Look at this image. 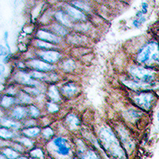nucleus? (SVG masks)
<instances>
[{"mask_svg": "<svg viewBox=\"0 0 159 159\" xmlns=\"http://www.w3.org/2000/svg\"><path fill=\"white\" fill-rule=\"evenodd\" d=\"M49 96L53 101H59L61 99L57 89L55 86H51L49 89Z\"/></svg>", "mask_w": 159, "mask_h": 159, "instance_id": "nucleus-14", "label": "nucleus"}, {"mask_svg": "<svg viewBox=\"0 0 159 159\" xmlns=\"http://www.w3.org/2000/svg\"><path fill=\"white\" fill-rule=\"evenodd\" d=\"M40 57L45 61L49 63H54L57 61L61 57V54L56 51H45L40 53Z\"/></svg>", "mask_w": 159, "mask_h": 159, "instance_id": "nucleus-7", "label": "nucleus"}, {"mask_svg": "<svg viewBox=\"0 0 159 159\" xmlns=\"http://www.w3.org/2000/svg\"><path fill=\"white\" fill-rule=\"evenodd\" d=\"M75 6H76L77 7H80V9H84V11H89V7H88L87 4L82 2H73Z\"/></svg>", "mask_w": 159, "mask_h": 159, "instance_id": "nucleus-29", "label": "nucleus"}, {"mask_svg": "<svg viewBox=\"0 0 159 159\" xmlns=\"http://www.w3.org/2000/svg\"><path fill=\"white\" fill-rule=\"evenodd\" d=\"M75 68V63L72 60H68L63 63V69L67 72H70Z\"/></svg>", "mask_w": 159, "mask_h": 159, "instance_id": "nucleus-20", "label": "nucleus"}, {"mask_svg": "<svg viewBox=\"0 0 159 159\" xmlns=\"http://www.w3.org/2000/svg\"><path fill=\"white\" fill-rule=\"evenodd\" d=\"M2 154L5 157L8 159H16L18 158V154L15 150H12V149L7 148L4 149L2 151Z\"/></svg>", "mask_w": 159, "mask_h": 159, "instance_id": "nucleus-13", "label": "nucleus"}, {"mask_svg": "<svg viewBox=\"0 0 159 159\" xmlns=\"http://www.w3.org/2000/svg\"><path fill=\"white\" fill-rule=\"evenodd\" d=\"M139 63L147 64L150 61L159 62V46L156 42H150L140 50L137 55Z\"/></svg>", "mask_w": 159, "mask_h": 159, "instance_id": "nucleus-2", "label": "nucleus"}, {"mask_svg": "<svg viewBox=\"0 0 159 159\" xmlns=\"http://www.w3.org/2000/svg\"><path fill=\"white\" fill-rule=\"evenodd\" d=\"M31 157L36 159H43L44 154L41 149H35L30 152Z\"/></svg>", "mask_w": 159, "mask_h": 159, "instance_id": "nucleus-19", "label": "nucleus"}, {"mask_svg": "<svg viewBox=\"0 0 159 159\" xmlns=\"http://www.w3.org/2000/svg\"><path fill=\"white\" fill-rule=\"evenodd\" d=\"M15 102V99L14 98L12 97H10V96H4L2 99V105L4 107H10L12 103H14Z\"/></svg>", "mask_w": 159, "mask_h": 159, "instance_id": "nucleus-21", "label": "nucleus"}, {"mask_svg": "<svg viewBox=\"0 0 159 159\" xmlns=\"http://www.w3.org/2000/svg\"><path fill=\"white\" fill-rule=\"evenodd\" d=\"M17 159H27V158H26L25 157H18V158H17Z\"/></svg>", "mask_w": 159, "mask_h": 159, "instance_id": "nucleus-35", "label": "nucleus"}, {"mask_svg": "<svg viewBox=\"0 0 159 159\" xmlns=\"http://www.w3.org/2000/svg\"><path fill=\"white\" fill-rule=\"evenodd\" d=\"M47 107H48V110H49V111L50 112H56L58 111V107L56 104H54V103H48Z\"/></svg>", "mask_w": 159, "mask_h": 159, "instance_id": "nucleus-30", "label": "nucleus"}, {"mask_svg": "<svg viewBox=\"0 0 159 159\" xmlns=\"http://www.w3.org/2000/svg\"><path fill=\"white\" fill-rule=\"evenodd\" d=\"M7 49H6L2 45H1V55H2V56H5V55H7Z\"/></svg>", "mask_w": 159, "mask_h": 159, "instance_id": "nucleus-34", "label": "nucleus"}, {"mask_svg": "<svg viewBox=\"0 0 159 159\" xmlns=\"http://www.w3.org/2000/svg\"><path fill=\"white\" fill-rule=\"evenodd\" d=\"M23 133L29 137H35V136L38 135V134L40 133V129L37 128V127H33V128L31 127V128L24 130Z\"/></svg>", "mask_w": 159, "mask_h": 159, "instance_id": "nucleus-16", "label": "nucleus"}, {"mask_svg": "<svg viewBox=\"0 0 159 159\" xmlns=\"http://www.w3.org/2000/svg\"><path fill=\"white\" fill-rule=\"evenodd\" d=\"M2 123L3 126H5V127H11V128H18V127H20V125L18 124V123L11 121V120H7V119H4V120H2Z\"/></svg>", "mask_w": 159, "mask_h": 159, "instance_id": "nucleus-22", "label": "nucleus"}, {"mask_svg": "<svg viewBox=\"0 0 159 159\" xmlns=\"http://www.w3.org/2000/svg\"><path fill=\"white\" fill-rule=\"evenodd\" d=\"M66 120H67V123L70 125L71 127H76V126H78V124H79V120H78L77 118L75 116H73V115H69L67 117V119H66Z\"/></svg>", "mask_w": 159, "mask_h": 159, "instance_id": "nucleus-18", "label": "nucleus"}, {"mask_svg": "<svg viewBox=\"0 0 159 159\" xmlns=\"http://www.w3.org/2000/svg\"><path fill=\"white\" fill-rule=\"evenodd\" d=\"M52 134H53V131H52V130L51 128H45V130H43V135L45 136L46 139L51 137V136L52 135Z\"/></svg>", "mask_w": 159, "mask_h": 159, "instance_id": "nucleus-31", "label": "nucleus"}, {"mask_svg": "<svg viewBox=\"0 0 159 159\" xmlns=\"http://www.w3.org/2000/svg\"><path fill=\"white\" fill-rule=\"evenodd\" d=\"M52 30L56 33L58 35H65L67 34V30L61 26V25H58V24H54V25H52Z\"/></svg>", "mask_w": 159, "mask_h": 159, "instance_id": "nucleus-17", "label": "nucleus"}, {"mask_svg": "<svg viewBox=\"0 0 159 159\" xmlns=\"http://www.w3.org/2000/svg\"><path fill=\"white\" fill-rule=\"evenodd\" d=\"M19 100L23 103H31V99L27 94H25L24 92H22L19 95Z\"/></svg>", "mask_w": 159, "mask_h": 159, "instance_id": "nucleus-25", "label": "nucleus"}, {"mask_svg": "<svg viewBox=\"0 0 159 159\" xmlns=\"http://www.w3.org/2000/svg\"><path fill=\"white\" fill-rule=\"evenodd\" d=\"M28 65L30 66L31 68H34L38 70L42 71H49L52 69V66L51 65L45 62L42 61H38V60H32L28 62Z\"/></svg>", "mask_w": 159, "mask_h": 159, "instance_id": "nucleus-8", "label": "nucleus"}, {"mask_svg": "<svg viewBox=\"0 0 159 159\" xmlns=\"http://www.w3.org/2000/svg\"><path fill=\"white\" fill-rule=\"evenodd\" d=\"M0 136H1V138H2V139H8L13 137V133L10 131V130H7V129L2 128L0 130Z\"/></svg>", "mask_w": 159, "mask_h": 159, "instance_id": "nucleus-24", "label": "nucleus"}, {"mask_svg": "<svg viewBox=\"0 0 159 159\" xmlns=\"http://www.w3.org/2000/svg\"><path fill=\"white\" fill-rule=\"evenodd\" d=\"M25 109L22 107H18L15 109H14L12 112V116L15 118V119H22L24 116H25Z\"/></svg>", "mask_w": 159, "mask_h": 159, "instance_id": "nucleus-15", "label": "nucleus"}, {"mask_svg": "<svg viewBox=\"0 0 159 159\" xmlns=\"http://www.w3.org/2000/svg\"><path fill=\"white\" fill-rule=\"evenodd\" d=\"M62 93L65 95L66 96H72V95L76 94L77 92V87L74 84H68L65 85L61 89Z\"/></svg>", "mask_w": 159, "mask_h": 159, "instance_id": "nucleus-11", "label": "nucleus"}, {"mask_svg": "<svg viewBox=\"0 0 159 159\" xmlns=\"http://www.w3.org/2000/svg\"><path fill=\"white\" fill-rule=\"evenodd\" d=\"M30 115L33 117H38L39 116V110H38L37 107H35L34 106H31L30 107Z\"/></svg>", "mask_w": 159, "mask_h": 159, "instance_id": "nucleus-28", "label": "nucleus"}, {"mask_svg": "<svg viewBox=\"0 0 159 159\" xmlns=\"http://www.w3.org/2000/svg\"><path fill=\"white\" fill-rule=\"evenodd\" d=\"M99 138L105 150L116 159H126L121 145L117 138L109 128H103L99 132Z\"/></svg>", "mask_w": 159, "mask_h": 159, "instance_id": "nucleus-1", "label": "nucleus"}, {"mask_svg": "<svg viewBox=\"0 0 159 159\" xmlns=\"http://www.w3.org/2000/svg\"><path fill=\"white\" fill-rule=\"evenodd\" d=\"M56 18L60 22H61L63 25H66V26H70L71 25V21L68 16L65 14H64L62 11H58L56 13Z\"/></svg>", "mask_w": 159, "mask_h": 159, "instance_id": "nucleus-12", "label": "nucleus"}, {"mask_svg": "<svg viewBox=\"0 0 159 159\" xmlns=\"http://www.w3.org/2000/svg\"><path fill=\"white\" fill-rule=\"evenodd\" d=\"M37 36L42 40H43V41L52 42V43H57V42H60V38L58 37H57L54 34H52L47 32V31L38 30V33H37Z\"/></svg>", "mask_w": 159, "mask_h": 159, "instance_id": "nucleus-9", "label": "nucleus"}, {"mask_svg": "<svg viewBox=\"0 0 159 159\" xmlns=\"http://www.w3.org/2000/svg\"><path fill=\"white\" fill-rule=\"evenodd\" d=\"M52 145L54 147V151L60 156L66 157L70 154V146L67 140L64 138H56L52 140Z\"/></svg>", "mask_w": 159, "mask_h": 159, "instance_id": "nucleus-5", "label": "nucleus"}, {"mask_svg": "<svg viewBox=\"0 0 159 159\" xmlns=\"http://www.w3.org/2000/svg\"><path fill=\"white\" fill-rule=\"evenodd\" d=\"M19 141L21 143H23L24 145H25L26 147H31L33 145L32 142L29 139H27V138H23V139H20Z\"/></svg>", "mask_w": 159, "mask_h": 159, "instance_id": "nucleus-32", "label": "nucleus"}, {"mask_svg": "<svg viewBox=\"0 0 159 159\" xmlns=\"http://www.w3.org/2000/svg\"><path fill=\"white\" fill-rule=\"evenodd\" d=\"M15 79L17 81L20 82V83L23 84L25 85H30V86H36V85H39L40 84L37 82L36 80H33L30 75L25 74L24 72H18L15 76Z\"/></svg>", "mask_w": 159, "mask_h": 159, "instance_id": "nucleus-6", "label": "nucleus"}, {"mask_svg": "<svg viewBox=\"0 0 159 159\" xmlns=\"http://www.w3.org/2000/svg\"><path fill=\"white\" fill-rule=\"evenodd\" d=\"M36 45L38 47L42 48V49H52L54 47V45H52V44H49L48 42H43V41H37Z\"/></svg>", "mask_w": 159, "mask_h": 159, "instance_id": "nucleus-23", "label": "nucleus"}, {"mask_svg": "<svg viewBox=\"0 0 159 159\" xmlns=\"http://www.w3.org/2000/svg\"><path fill=\"white\" fill-rule=\"evenodd\" d=\"M133 100L140 108L145 111H148L153 106L155 96L150 92H139L134 96Z\"/></svg>", "mask_w": 159, "mask_h": 159, "instance_id": "nucleus-4", "label": "nucleus"}, {"mask_svg": "<svg viewBox=\"0 0 159 159\" xmlns=\"http://www.w3.org/2000/svg\"><path fill=\"white\" fill-rule=\"evenodd\" d=\"M130 73L134 81L143 84H152L155 78L153 71L141 66H132L130 69Z\"/></svg>", "mask_w": 159, "mask_h": 159, "instance_id": "nucleus-3", "label": "nucleus"}, {"mask_svg": "<svg viewBox=\"0 0 159 159\" xmlns=\"http://www.w3.org/2000/svg\"><path fill=\"white\" fill-rule=\"evenodd\" d=\"M25 91L26 92H29V93H31V94H33V95L39 94V91L36 89H32V88H25Z\"/></svg>", "mask_w": 159, "mask_h": 159, "instance_id": "nucleus-33", "label": "nucleus"}, {"mask_svg": "<svg viewBox=\"0 0 159 159\" xmlns=\"http://www.w3.org/2000/svg\"><path fill=\"white\" fill-rule=\"evenodd\" d=\"M157 118H158V120H159V112H158V115H157Z\"/></svg>", "mask_w": 159, "mask_h": 159, "instance_id": "nucleus-36", "label": "nucleus"}, {"mask_svg": "<svg viewBox=\"0 0 159 159\" xmlns=\"http://www.w3.org/2000/svg\"><path fill=\"white\" fill-rule=\"evenodd\" d=\"M83 159H100L94 151L89 150L83 156Z\"/></svg>", "mask_w": 159, "mask_h": 159, "instance_id": "nucleus-26", "label": "nucleus"}, {"mask_svg": "<svg viewBox=\"0 0 159 159\" xmlns=\"http://www.w3.org/2000/svg\"><path fill=\"white\" fill-rule=\"evenodd\" d=\"M30 76H32L33 78H36V79H43V78H45V74L38 72H31Z\"/></svg>", "mask_w": 159, "mask_h": 159, "instance_id": "nucleus-27", "label": "nucleus"}, {"mask_svg": "<svg viewBox=\"0 0 159 159\" xmlns=\"http://www.w3.org/2000/svg\"><path fill=\"white\" fill-rule=\"evenodd\" d=\"M66 11L69 13V15H70L71 17H72L73 18H75V19L83 20L85 18L84 15L83 13H82L81 11H80L79 10L73 7L68 6L67 7H66Z\"/></svg>", "mask_w": 159, "mask_h": 159, "instance_id": "nucleus-10", "label": "nucleus"}]
</instances>
